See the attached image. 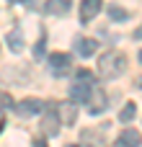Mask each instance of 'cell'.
Wrapping results in <instances>:
<instances>
[{
    "label": "cell",
    "instance_id": "8fae6325",
    "mask_svg": "<svg viewBox=\"0 0 142 147\" xmlns=\"http://www.w3.org/2000/svg\"><path fill=\"white\" fill-rule=\"evenodd\" d=\"M8 49H10V52H16V54H18V52H23V34H21V28H18V26L8 34Z\"/></svg>",
    "mask_w": 142,
    "mask_h": 147
},
{
    "label": "cell",
    "instance_id": "30bf717a",
    "mask_svg": "<svg viewBox=\"0 0 142 147\" xmlns=\"http://www.w3.org/2000/svg\"><path fill=\"white\" fill-rule=\"evenodd\" d=\"M116 147H140V132L137 129H124L116 140Z\"/></svg>",
    "mask_w": 142,
    "mask_h": 147
},
{
    "label": "cell",
    "instance_id": "d6986e66",
    "mask_svg": "<svg viewBox=\"0 0 142 147\" xmlns=\"http://www.w3.org/2000/svg\"><path fill=\"white\" fill-rule=\"evenodd\" d=\"M67 147H78V145H67Z\"/></svg>",
    "mask_w": 142,
    "mask_h": 147
},
{
    "label": "cell",
    "instance_id": "277c9868",
    "mask_svg": "<svg viewBox=\"0 0 142 147\" xmlns=\"http://www.w3.org/2000/svg\"><path fill=\"white\" fill-rule=\"evenodd\" d=\"M60 124H62L60 114H57L54 109H49V111L44 114V119H41V132H44L47 137H54V134L60 132Z\"/></svg>",
    "mask_w": 142,
    "mask_h": 147
},
{
    "label": "cell",
    "instance_id": "5b68a950",
    "mask_svg": "<svg viewBox=\"0 0 142 147\" xmlns=\"http://www.w3.org/2000/svg\"><path fill=\"white\" fill-rule=\"evenodd\" d=\"M101 0H80V23H91L101 13Z\"/></svg>",
    "mask_w": 142,
    "mask_h": 147
},
{
    "label": "cell",
    "instance_id": "3957f363",
    "mask_svg": "<svg viewBox=\"0 0 142 147\" xmlns=\"http://www.w3.org/2000/svg\"><path fill=\"white\" fill-rule=\"evenodd\" d=\"M16 111H18V116H36V114H41L44 111V101H39V98H23V101H18L16 103Z\"/></svg>",
    "mask_w": 142,
    "mask_h": 147
},
{
    "label": "cell",
    "instance_id": "4fadbf2b",
    "mask_svg": "<svg viewBox=\"0 0 142 147\" xmlns=\"http://www.w3.org/2000/svg\"><path fill=\"white\" fill-rule=\"evenodd\" d=\"M135 116H137V103H132V101H129V103H127V106L122 109V114H119V121L129 124V121H132Z\"/></svg>",
    "mask_w": 142,
    "mask_h": 147
},
{
    "label": "cell",
    "instance_id": "8992f818",
    "mask_svg": "<svg viewBox=\"0 0 142 147\" xmlns=\"http://www.w3.org/2000/svg\"><path fill=\"white\" fill-rule=\"evenodd\" d=\"M91 88H93V83H88V80H78V83L70 85V98H72L75 103H85L88 96H91Z\"/></svg>",
    "mask_w": 142,
    "mask_h": 147
},
{
    "label": "cell",
    "instance_id": "2e32d148",
    "mask_svg": "<svg viewBox=\"0 0 142 147\" xmlns=\"http://www.w3.org/2000/svg\"><path fill=\"white\" fill-rule=\"evenodd\" d=\"M78 78H80V80H88V83H96V78H93L88 70H80V72H78Z\"/></svg>",
    "mask_w": 142,
    "mask_h": 147
},
{
    "label": "cell",
    "instance_id": "9a60e30c",
    "mask_svg": "<svg viewBox=\"0 0 142 147\" xmlns=\"http://www.w3.org/2000/svg\"><path fill=\"white\" fill-rule=\"evenodd\" d=\"M13 106V98H10V93H5V90H0V111H5V109H10Z\"/></svg>",
    "mask_w": 142,
    "mask_h": 147
},
{
    "label": "cell",
    "instance_id": "ffe728a7",
    "mask_svg": "<svg viewBox=\"0 0 142 147\" xmlns=\"http://www.w3.org/2000/svg\"><path fill=\"white\" fill-rule=\"evenodd\" d=\"M13 3H21V0H13Z\"/></svg>",
    "mask_w": 142,
    "mask_h": 147
},
{
    "label": "cell",
    "instance_id": "ba28073f",
    "mask_svg": "<svg viewBox=\"0 0 142 147\" xmlns=\"http://www.w3.org/2000/svg\"><path fill=\"white\" fill-rule=\"evenodd\" d=\"M96 49H98V41H96V39L80 36V39L75 41V52H78L80 57H91V54H96Z\"/></svg>",
    "mask_w": 142,
    "mask_h": 147
},
{
    "label": "cell",
    "instance_id": "e0dca14e",
    "mask_svg": "<svg viewBox=\"0 0 142 147\" xmlns=\"http://www.w3.org/2000/svg\"><path fill=\"white\" fill-rule=\"evenodd\" d=\"M41 54H44V41H39V44H36V57H41Z\"/></svg>",
    "mask_w": 142,
    "mask_h": 147
},
{
    "label": "cell",
    "instance_id": "9c48e42d",
    "mask_svg": "<svg viewBox=\"0 0 142 147\" xmlns=\"http://www.w3.org/2000/svg\"><path fill=\"white\" fill-rule=\"evenodd\" d=\"M44 10L49 16H67L70 13V0H47Z\"/></svg>",
    "mask_w": 142,
    "mask_h": 147
},
{
    "label": "cell",
    "instance_id": "6da1fadb",
    "mask_svg": "<svg viewBox=\"0 0 142 147\" xmlns=\"http://www.w3.org/2000/svg\"><path fill=\"white\" fill-rule=\"evenodd\" d=\"M127 67H129L127 54H124V52H116V49L101 54V59H98V75L106 78V80H116L119 75L127 72Z\"/></svg>",
    "mask_w": 142,
    "mask_h": 147
},
{
    "label": "cell",
    "instance_id": "ac0fdd59",
    "mask_svg": "<svg viewBox=\"0 0 142 147\" xmlns=\"http://www.w3.org/2000/svg\"><path fill=\"white\" fill-rule=\"evenodd\" d=\"M34 147H49V145H47V142H44V140L39 137V140H34Z\"/></svg>",
    "mask_w": 142,
    "mask_h": 147
},
{
    "label": "cell",
    "instance_id": "7c38bea8",
    "mask_svg": "<svg viewBox=\"0 0 142 147\" xmlns=\"http://www.w3.org/2000/svg\"><path fill=\"white\" fill-rule=\"evenodd\" d=\"M109 18L116 21V23L129 21V10H124V8H119V5H111V8H109Z\"/></svg>",
    "mask_w": 142,
    "mask_h": 147
},
{
    "label": "cell",
    "instance_id": "7a4b0ae2",
    "mask_svg": "<svg viewBox=\"0 0 142 147\" xmlns=\"http://www.w3.org/2000/svg\"><path fill=\"white\" fill-rule=\"evenodd\" d=\"M88 111H91V116H98V114H103L106 109H109V96H106V90H101V88H91V96H88Z\"/></svg>",
    "mask_w": 142,
    "mask_h": 147
},
{
    "label": "cell",
    "instance_id": "52a82bcc",
    "mask_svg": "<svg viewBox=\"0 0 142 147\" xmlns=\"http://www.w3.org/2000/svg\"><path fill=\"white\" fill-rule=\"evenodd\" d=\"M47 62H49V67H52L57 75H62V72L70 70V62H72V59H70V54H65V52H54V54H49Z\"/></svg>",
    "mask_w": 142,
    "mask_h": 147
},
{
    "label": "cell",
    "instance_id": "5bb4252c",
    "mask_svg": "<svg viewBox=\"0 0 142 147\" xmlns=\"http://www.w3.org/2000/svg\"><path fill=\"white\" fill-rule=\"evenodd\" d=\"M62 116H65V121H67V124H72V121L78 119V111H75V106H65Z\"/></svg>",
    "mask_w": 142,
    "mask_h": 147
}]
</instances>
